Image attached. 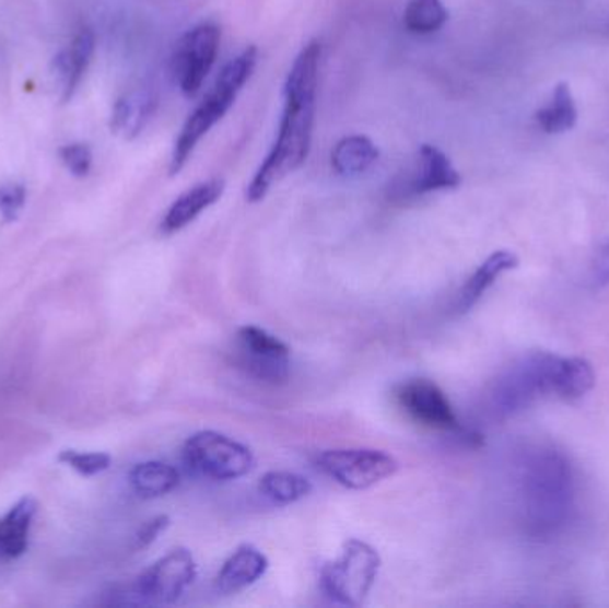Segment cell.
<instances>
[{"label": "cell", "mask_w": 609, "mask_h": 608, "mask_svg": "<svg viewBox=\"0 0 609 608\" xmlns=\"http://www.w3.org/2000/svg\"><path fill=\"white\" fill-rule=\"evenodd\" d=\"M514 486L518 525L532 542L554 541L576 519V469L557 446H526L515 460Z\"/></svg>", "instance_id": "cell-1"}, {"label": "cell", "mask_w": 609, "mask_h": 608, "mask_svg": "<svg viewBox=\"0 0 609 608\" xmlns=\"http://www.w3.org/2000/svg\"><path fill=\"white\" fill-rule=\"evenodd\" d=\"M321 44L311 39L294 59L283 84V113L273 147L246 188L250 203L265 200L274 183L285 179L307 161L313 147Z\"/></svg>", "instance_id": "cell-2"}, {"label": "cell", "mask_w": 609, "mask_h": 608, "mask_svg": "<svg viewBox=\"0 0 609 608\" xmlns=\"http://www.w3.org/2000/svg\"><path fill=\"white\" fill-rule=\"evenodd\" d=\"M590 362L551 352H531L501 373L487 396V411L506 420L546 398L581 400L594 389Z\"/></svg>", "instance_id": "cell-3"}, {"label": "cell", "mask_w": 609, "mask_h": 608, "mask_svg": "<svg viewBox=\"0 0 609 608\" xmlns=\"http://www.w3.org/2000/svg\"><path fill=\"white\" fill-rule=\"evenodd\" d=\"M257 61H259V49L250 45L223 67L211 92L207 93L206 98L198 104L175 140L168 166L172 177L183 172L203 136L211 131L218 121L223 120V116L234 106L241 90L254 75Z\"/></svg>", "instance_id": "cell-4"}, {"label": "cell", "mask_w": 609, "mask_h": 608, "mask_svg": "<svg viewBox=\"0 0 609 608\" xmlns=\"http://www.w3.org/2000/svg\"><path fill=\"white\" fill-rule=\"evenodd\" d=\"M382 559L367 542L350 539L341 556L321 571V587L328 598L344 607H362L375 587Z\"/></svg>", "instance_id": "cell-5"}, {"label": "cell", "mask_w": 609, "mask_h": 608, "mask_svg": "<svg viewBox=\"0 0 609 608\" xmlns=\"http://www.w3.org/2000/svg\"><path fill=\"white\" fill-rule=\"evenodd\" d=\"M183 457L192 473L216 482L245 477L255 464L248 446L216 430H202L192 434L184 444Z\"/></svg>", "instance_id": "cell-6"}, {"label": "cell", "mask_w": 609, "mask_h": 608, "mask_svg": "<svg viewBox=\"0 0 609 608\" xmlns=\"http://www.w3.org/2000/svg\"><path fill=\"white\" fill-rule=\"evenodd\" d=\"M316 463L323 473L350 491L375 488L399 469L393 455L373 448L328 449L317 455Z\"/></svg>", "instance_id": "cell-7"}, {"label": "cell", "mask_w": 609, "mask_h": 608, "mask_svg": "<svg viewBox=\"0 0 609 608\" xmlns=\"http://www.w3.org/2000/svg\"><path fill=\"white\" fill-rule=\"evenodd\" d=\"M221 27L214 22H202L184 34L173 54L172 70L175 83L186 97L200 92L203 81L216 63L220 52Z\"/></svg>", "instance_id": "cell-8"}, {"label": "cell", "mask_w": 609, "mask_h": 608, "mask_svg": "<svg viewBox=\"0 0 609 608\" xmlns=\"http://www.w3.org/2000/svg\"><path fill=\"white\" fill-rule=\"evenodd\" d=\"M197 575V560L191 551L175 548L138 576L132 596L141 604L172 605L191 587Z\"/></svg>", "instance_id": "cell-9"}, {"label": "cell", "mask_w": 609, "mask_h": 608, "mask_svg": "<svg viewBox=\"0 0 609 608\" xmlns=\"http://www.w3.org/2000/svg\"><path fill=\"white\" fill-rule=\"evenodd\" d=\"M239 341L241 366L259 381L282 384L289 378V358L291 350L282 339L268 330L254 325L241 327L237 332Z\"/></svg>", "instance_id": "cell-10"}, {"label": "cell", "mask_w": 609, "mask_h": 608, "mask_svg": "<svg viewBox=\"0 0 609 608\" xmlns=\"http://www.w3.org/2000/svg\"><path fill=\"white\" fill-rule=\"evenodd\" d=\"M396 396L399 406L403 407L405 412L413 421H418L419 425L444 432L461 430L452 404L435 382L426 378L405 382L399 386Z\"/></svg>", "instance_id": "cell-11"}, {"label": "cell", "mask_w": 609, "mask_h": 608, "mask_svg": "<svg viewBox=\"0 0 609 608\" xmlns=\"http://www.w3.org/2000/svg\"><path fill=\"white\" fill-rule=\"evenodd\" d=\"M461 184V175L453 166L452 161L437 147L421 145L418 152V161L412 175L405 180L401 191L421 197V195L444 191V189H456Z\"/></svg>", "instance_id": "cell-12"}, {"label": "cell", "mask_w": 609, "mask_h": 608, "mask_svg": "<svg viewBox=\"0 0 609 608\" xmlns=\"http://www.w3.org/2000/svg\"><path fill=\"white\" fill-rule=\"evenodd\" d=\"M223 194H225L223 179L206 180L192 186L169 206L161 222V232L169 236L188 227L189 223L195 222L203 211L214 206Z\"/></svg>", "instance_id": "cell-13"}, {"label": "cell", "mask_w": 609, "mask_h": 608, "mask_svg": "<svg viewBox=\"0 0 609 608\" xmlns=\"http://www.w3.org/2000/svg\"><path fill=\"white\" fill-rule=\"evenodd\" d=\"M269 568L268 557L255 546L243 545L221 565L218 573V591L235 594L250 587L266 575Z\"/></svg>", "instance_id": "cell-14"}, {"label": "cell", "mask_w": 609, "mask_h": 608, "mask_svg": "<svg viewBox=\"0 0 609 608\" xmlns=\"http://www.w3.org/2000/svg\"><path fill=\"white\" fill-rule=\"evenodd\" d=\"M95 52V34L90 30L79 31L72 45L54 58V72L61 83V101L68 102L81 84L84 72L92 63Z\"/></svg>", "instance_id": "cell-15"}, {"label": "cell", "mask_w": 609, "mask_h": 608, "mask_svg": "<svg viewBox=\"0 0 609 608\" xmlns=\"http://www.w3.org/2000/svg\"><path fill=\"white\" fill-rule=\"evenodd\" d=\"M157 109V97L150 90H134L116 101L110 115V132L134 140L143 132Z\"/></svg>", "instance_id": "cell-16"}, {"label": "cell", "mask_w": 609, "mask_h": 608, "mask_svg": "<svg viewBox=\"0 0 609 608\" xmlns=\"http://www.w3.org/2000/svg\"><path fill=\"white\" fill-rule=\"evenodd\" d=\"M518 266V257L514 252L497 250L481 262L480 268L467 279L466 285L461 288L460 296L456 302V309L467 313L472 309L484 293L495 284V280L504 276L506 271L515 270Z\"/></svg>", "instance_id": "cell-17"}, {"label": "cell", "mask_w": 609, "mask_h": 608, "mask_svg": "<svg viewBox=\"0 0 609 608\" xmlns=\"http://www.w3.org/2000/svg\"><path fill=\"white\" fill-rule=\"evenodd\" d=\"M36 500L25 496L0 519V556L5 559L24 556L30 545L31 523L36 516Z\"/></svg>", "instance_id": "cell-18"}, {"label": "cell", "mask_w": 609, "mask_h": 608, "mask_svg": "<svg viewBox=\"0 0 609 608\" xmlns=\"http://www.w3.org/2000/svg\"><path fill=\"white\" fill-rule=\"evenodd\" d=\"M378 157V147L367 136H346L331 150V168L342 177H355L367 172Z\"/></svg>", "instance_id": "cell-19"}, {"label": "cell", "mask_w": 609, "mask_h": 608, "mask_svg": "<svg viewBox=\"0 0 609 608\" xmlns=\"http://www.w3.org/2000/svg\"><path fill=\"white\" fill-rule=\"evenodd\" d=\"M129 483L138 496L161 498L178 488L180 475L169 464L147 460L130 469Z\"/></svg>", "instance_id": "cell-20"}, {"label": "cell", "mask_w": 609, "mask_h": 608, "mask_svg": "<svg viewBox=\"0 0 609 608\" xmlns=\"http://www.w3.org/2000/svg\"><path fill=\"white\" fill-rule=\"evenodd\" d=\"M259 493L274 505H291L313 493V483L291 471H268L259 480Z\"/></svg>", "instance_id": "cell-21"}, {"label": "cell", "mask_w": 609, "mask_h": 608, "mask_svg": "<svg viewBox=\"0 0 609 608\" xmlns=\"http://www.w3.org/2000/svg\"><path fill=\"white\" fill-rule=\"evenodd\" d=\"M537 120L547 135H562L576 127L577 107L569 84L560 83L554 87L551 104L537 113Z\"/></svg>", "instance_id": "cell-22"}, {"label": "cell", "mask_w": 609, "mask_h": 608, "mask_svg": "<svg viewBox=\"0 0 609 608\" xmlns=\"http://www.w3.org/2000/svg\"><path fill=\"white\" fill-rule=\"evenodd\" d=\"M449 13L442 0H408L403 13V25L408 33L428 36L446 25Z\"/></svg>", "instance_id": "cell-23"}, {"label": "cell", "mask_w": 609, "mask_h": 608, "mask_svg": "<svg viewBox=\"0 0 609 608\" xmlns=\"http://www.w3.org/2000/svg\"><path fill=\"white\" fill-rule=\"evenodd\" d=\"M59 460L75 469L78 473L84 475V477H95V475L109 469L110 466L109 455L101 454V452L82 454V452H75V449H65L59 455Z\"/></svg>", "instance_id": "cell-24"}, {"label": "cell", "mask_w": 609, "mask_h": 608, "mask_svg": "<svg viewBox=\"0 0 609 608\" xmlns=\"http://www.w3.org/2000/svg\"><path fill=\"white\" fill-rule=\"evenodd\" d=\"M61 161L67 166L70 174L75 175L79 179L90 174L93 165L92 149L86 143H72V145L63 147L59 150Z\"/></svg>", "instance_id": "cell-25"}, {"label": "cell", "mask_w": 609, "mask_h": 608, "mask_svg": "<svg viewBox=\"0 0 609 608\" xmlns=\"http://www.w3.org/2000/svg\"><path fill=\"white\" fill-rule=\"evenodd\" d=\"M25 203V188L20 184L0 186V217L4 222H15Z\"/></svg>", "instance_id": "cell-26"}, {"label": "cell", "mask_w": 609, "mask_h": 608, "mask_svg": "<svg viewBox=\"0 0 609 608\" xmlns=\"http://www.w3.org/2000/svg\"><path fill=\"white\" fill-rule=\"evenodd\" d=\"M169 525L168 516H157L141 526L138 536H136V548H147L161 536V531L166 530Z\"/></svg>", "instance_id": "cell-27"}, {"label": "cell", "mask_w": 609, "mask_h": 608, "mask_svg": "<svg viewBox=\"0 0 609 608\" xmlns=\"http://www.w3.org/2000/svg\"><path fill=\"white\" fill-rule=\"evenodd\" d=\"M592 280L597 288H605L609 285V243L602 248L599 257L595 259L594 273H592Z\"/></svg>", "instance_id": "cell-28"}]
</instances>
